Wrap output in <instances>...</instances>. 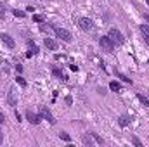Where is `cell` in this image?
<instances>
[{
  "label": "cell",
  "mask_w": 149,
  "mask_h": 147,
  "mask_svg": "<svg viewBox=\"0 0 149 147\" xmlns=\"http://www.w3.org/2000/svg\"><path fill=\"white\" fill-rule=\"evenodd\" d=\"M108 37L111 38V42L114 45H123V43H125V37L121 35V31H120L118 28H111L109 33H108Z\"/></svg>",
  "instance_id": "cell-1"
},
{
  "label": "cell",
  "mask_w": 149,
  "mask_h": 147,
  "mask_svg": "<svg viewBox=\"0 0 149 147\" xmlns=\"http://www.w3.org/2000/svg\"><path fill=\"white\" fill-rule=\"evenodd\" d=\"M99 45H101V47H102V50H106L108 54H111L113 50H114V43L111 42V38L108 37V35L99 38Z\"/></svg>",
  "instance_id": "cell-2"
},
{
  "label": "cell",
  "mask_w": 149,
  "mask_h": 147,
  "mask_svg": "<svg viewBox=\"0 0 149 147\" xmlns=\"http://www.w3.org/2000/svg\"><path fill=\"white\" fill-rule=\"evenodd\" d=\"M54 31H56V35L61 38L63 42H66V43H70L73 37H71V33L68 31V30H64V28H59V26H54Z\"/></svg>",
  "instance_id": "cell-3"
},
{
  "label": "cell",
  "mask_w": 149,
  "mask_h": 147,
  "mask_svg": "<svg viewBox=\"0 0 149 147\" xmlns=\"http://www.w3.org/2000/svg\"><path fill=\"white\" fill-rule=\"evenodd\" d=\"M78 26H80L83 31H90V30L94 28V21L88 19V17H81V19L78 21Z\"/></svg>",
  "instance_id": "cell-4"
},
{
  "label": "cell",
  "mask_w": 149,
  "mask_h": 147,
  "mask_svg": "<svg viewBox=\"0 0 149 147\" xmlns=\"http://www.w3.org/2000/svg\"><path fill=\"white\" fill-rule=\"evenodd\" d=\"M40 114H42V118H43V119H47L50 125H56V119H54V116H52V112H50L49 107L42 106V107H40Z\"/></svg>",
  "instance_id": "cell-5"
},
{
  "label": "cell",
  "mask_w": 149,
  "mask_h": 147,
  "mask_svg": "<svg viewBox=\"0 0 149 147\" xmlns=\"http://www.w3.org/2000/svg\"><path fill=\"white\" fill-rule=\"evenodd\" d=\"M26 118H28V121L31 123V125H40L42 123V114H37V112H33V111H26Z\"/></svg>",
  "instance_id": "cell-6"
},
{
  "label": "cell",
  "mask_w": 149,
  "mask_h": 147,
  "mask_svg": "<svg viewBox=\"0 0 149 147\" xmlns=\"http://www.w3.org/2000/svg\"><path fill=\"white\" fill-rule=\"evenodd\" d=\"M0 38H2V42H3V43L9 47V49H14V47H16V42H14V38L10 37L9 33H2V35H0Z\"/></svg>",
  "instance_id": "cell-7"
},
{
  "label": "cell",
  "mask_w": 149,
  "mask_h": 147,
  "mask_svg": "<svg viewBox=\"0 0 149 147\" xmlns=\"http://www.w3.org/2000/svg\"><path fill=\"white\" fill-rule=\"evenodd\" d=\"M7 102H9V106H12V107H16V106H17V99H16V92H14V88H10V90H9Z\"/></svg>",
  "instance_id": "cell-8"
},
{
  "label": "cell",
  "mask_w": 149,
  "mask_h": 147,
  "mask_svg": "<svg viewBox=\"0 0 149 147\" xmlns=\"http://www.w3.org/2000/svg\"><path fill=\"white\" fill-rule=\"evenodd\" d=\"M81 142L87 147H92L94 146V137H92V133H83V135H81Z\"/></svg>",
  "instance_id": "cell-9"
},
{
  "label": "cell",
  "mask_w": 149,
  "mask_h": 147,
  "mask_svg": "<svg viewBox=\"0 0 149 147\" xmlns=\"http://www.w3.org/2000/svg\"><path fill=\"white\" fill-rule=\"evenodd\" d=\"M43 45H45L49 50H57V42L52 40V38H45V40H43Z\"/></svg>",
  "instance_id": "cell-10"
},
{
  "label": "cell",
  "mask_w": 149,
  "mask_h": 147,
  "mask_svg": "<svg viewBox=\"0 0 149 147\" xmlns=\"http://www.w3.org/2000/svg\"><path fill=\"white\" fill-rule=\"evenodd\" d=\"M130 119H132V118H130V116H127V114H121V116H120V118H118V125H120V126H123V128H125V126H127V125H128V123H130Z\"/></svg>",
  "instance_id": "cell-11"
},
{
  "label": "cell",
  "mask_w": 149,
  "mask_h": 147,
  "mask_svg": "<svg viewBox=\"0 0 149 147\" xmlns=\"http://www.w3.org/2000/svg\"><path fill=\"white\" fill-rule=\"evenodd\" d=\"M120 88H121V85H120L118 81H114V80L109 81V90H111V92H120Z\"/></svg>",
  "instance_id": "cell-12"
},
{
  "label": "cell",
  "mask_w": 149,
  "mask_h": 147,
  "mask_svg": "<svg viewBox=\"0 0 149 147\" xmlns=\"http://www.w3.org/2000/svg\"><path fill=\"white\" fill-rule=\"evenodd\" d=\"M59 139L64 140V142H71V137H70V133H66V132H61V133H59Z\"/></svg>",
  "instance_id": "cell-13"
},
{
  "label": "cell",
  "mask_w": 149,
  "mask_h": 147,
  "mask_svg": "<svg viewBox=\"0 0 149 147\" xmlns=\"http://www.w3.org/2000/svg\"><path fill=\"white\" fill-rule=\"evenodd\" d=\"M52 74H54L56 78H63V80H66V78H64V74H63V71H61V69H57V68H52Z\"/></svg>",
  "instance_id": "cell-14"
},
{
  "label": "cell",
  "mask_w": 149,
  "mask_h": 147,
  "mask_svg": "<svg viewBox=\"0 0 149 147\" xmlns=\"http://www.w3.org/2000/svg\"><path fill=\"white\" fill-rule=\"evenodd\" d=\"M28 45H30V52H31L33 55H35V54H38V52H40V50H38V47H37V45H35V43H33V42H28Z\"/></svg>",
  "instance_id": "cell-15"
},
{
  "label": "cell",
  "mask_w": 149,
  "mask_h": 147,
  "mask_svg": "<svg viewBox=\"0 0 149 147\" xmlns=\"http://www.w3.org/2000/svg\"><path fill=\"white\" fill-rule=\"evenodd\" d=\"M139 30L142 31V35H144V37H149V26H148V24H141V26H139Z\"/></svg>",
  "instance_id": "cell-16"
},
{
  "label": "cell",
  "mask_w": 149,
  "mask_h": 147,
  "mask_svg": "<svg viewBox=\"0 0 149 147\" xmlns=\"http://www.w3.org/2000/svg\"><path fill=\"white\" fill-rule=\"evenodd\" d=\"M137 99H139V101H141V102H142L146 107H149V101L146 99V97H144V95H142V94H139V95H137Z\"/></svg>",
  "instance_id": "cell-17"
},
{
  "label": "cell",
  "mask_w": 149,
  "mask_h": 147,
  "mask_svg": "<svg viewBox=\"0 0 149 147\" xmlns=\"http://www.w3.org/2000/svg\"><path fill=\"white\" fill-rule=\"evenodd\" d=\"M16 83H17L19 87H26V80H24V78H21V76H17V78H16Z\"/></svg>",
  "instance_id": "cell-18"
},
{
  "label": "cell",
  "mask_w": 149,
  "mask_h": 147,
  "mask_svg": "<svg viewBox=\"0 0 149 147\" xmlns=\"http://www.w3.org/2000/svg\"><path fill=\"white\" fill-rule=\"evenodd\" d=\"M116 76H118V78H121V80H123L125 83H130V85H132V80H130V78H127L125 74H121V73H116Z\"/></svg>",
  "instance_id": "cell-19"
},
{
  "label": "cell",
  "mask_w": 149,
  "mask_h": 147,
  "mask_svg": "<svg viewBox=\"0 0 149 147\" xmlns=\"http://www.w3.org/2000/svg\"><path fill=\"white\" fill-rule=\"evenodd\" d=\"M5 12H7V10H5V5L0 2V19H3V17H5Z\"/></svg>",
  "instance_id": "cell-20"
},
{
  "label": "cell",
  "mask_w": 149,
  "mask_h": 147,
  "mask_svg": "<svg viewBox=\"0 0 149 147\" xmlns=\"http://www.w3.org/2000/svg\"><path fill=\"white\" fill-rule=\"evenodd\" d=\"M132 144H134L135 147H142V142H141L137 137H132Z\"/></svg>",
  "instance_id": "cell-21"
},
{
  "label": "cell",
  "mask_w": 149,
  "mask_h": 147,
  "mask_svg": "<svg viewBox=\"0 0 149 147\" xmlns=\"http://www.w3.org/2000/svg\"><path fill=\"white\" fill-rule=\"evenodd\" d=\"M92 137H94V140H95V142H97V144H101V146H102V144H104V140H102V139H101V137H99V135H97V133H92Z\"/></svg>",
  "instance_id": "cell-22"
},
{
  "label": "cell",
  "mask_w": 149,
  "mask_h": 147,
  "mask_svg": "<svg viewBox=\"0 0 149 147\" xmlns=\"http://www.w3.org/2000/svg\"><path fill=\"white\" fill-rule=\"evenodd\" d=\"M33 21H35V23H43V16H38V14H35V16H33Z\"/></svg>",
  "instance_id": "cell-23"
},
{
  "label": "cell",
  "mask_w": 149,
  "mask_h": 147,
  "mask_svg": "<svg viewBox=\"0 0 149 147\" xmlns=\"http://www.w3.org/2000/svg\"><path fill=\"white\" fill-rule=\"evenodd\" d=\"M14 16L16 17H24V12L23 10H14Z\"/></svg>",
  "instance_id": "cell-24"
},
{
  "label": "cell",
  "mask_w": 149,
  "mask_h": 147,
  "mask_svg": "<svg viewBox=\"0 0 149 147\" xmlns=\"http://www.w3.org/2000/svg\"><path fill=\"white\" fill-rule=\"evenodd\" d=\"M66 104H68V106H71V104H73V97H71V95H68V97H66Z\"/></svg>",
  "instance_id": "cell-25"
},
{
  "label": "cell",
  "mask_w": 149,
  "mask_h": 147,
  "mask_svg": "<svg viewBox=\"0 0 149 147\" xmlns=\"http://www.w3.org/2000/svg\"><path fill=\"white\" fill-rule=\"evenodd\" d=\"M16 71L21 73V71H23V66H21V64H16Z\"/></svg>",
  "instance_id": "cell-26"
},
{
  "label": "cell",
  "mask_w": 149,
  "mask_h": 147,
  "mask_svg": "<svg viewBox=\"0 0 149 147\" xmlns=\"http://www.w3.org/2000/svg\"><path fill=\"white\" fill-rule=\"evenodd\" d=\"M3 121H5V116H3V114H2V112H0V125H2V123H3Z\"/></svg>",
  "instance_id": "cell-27"
},
{
  "label": "cell",
  "mask_w": 149,
  "mask_h": 147,
  "mask_svg": "<svg viewBox=\"0 0 149 147\" xmlns=\"http://www.w3.org/2000/svg\"><path fill=\"white\" fill-rule=\"evenodd\" d=\"M144 42H146V45L149 47V37H144Z\"/></svg>",
  "instance_id": "cell-28"
},
{
  "label": "cell",
  "mask_w": 149,
  "mask_h": 147,
  "mask_svg": "<svg viewBox=\"0 0 149 147\" xmlns=\"http://www.w3.org/2000/svg\"><path fill=\"white\" fill-rule=\"evenodd\" d=\"M3 142V135H2V130H0V144Z\"/></svg>",
  "instance_id": "cell-29"
},
{
  "label": "cell",
  "mask_w": 149,
  "mask_h": 147,
  "mask_svg": "<svg viewBox=\"0 0 149 147\" xmlns=\"http://www.w3.org/2000/svg\"><path fill=\"white\" fill-rule=\"evenodd\" d=\"M144 19H146V21L149 23V14H144Z\"/></svg>",
  "instance_id": "cell-30"
},
{
  "label": "cell",
  "mask_w": 149,
  "mask_h": 147,
  "mask_svg": "<svg viewBox=\"0 0 149 147\" xmlns=\"http://www.w3.org/2000/svg\"><path fill=\"white\" fill-rule=\"evenodd\" d=\"M146 3H148V5H149V0H146Z\"/></svg>",
  "instance_id": "cell-31"
},
{
  "label": "cell",
  "mask_w": 149,
  "mask_h": 147,
  "mask_svg": "<svg viewBox=\"0 0 149 147\" xmlns=\"http://www.w3.org/2000/svg\"><path fill=\"white\" fill-rule=\"evenodd\" d=\"M148 62H149V61H148Z\"/></svg>",
  "instance_id": "cell-32"
}]
</instances>
